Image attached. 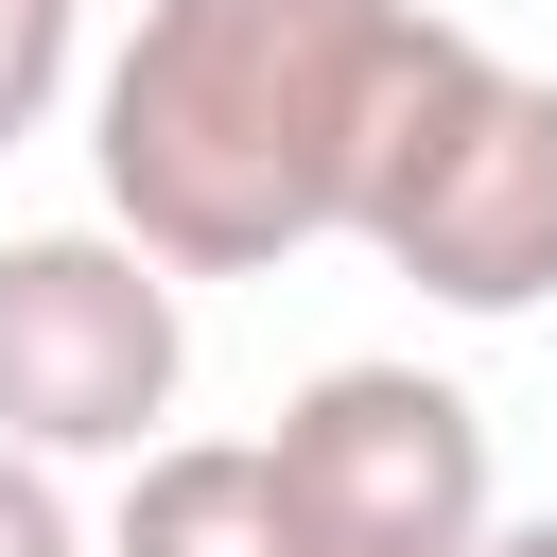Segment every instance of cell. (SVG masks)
I'll return each mask as SVG.
<instances>
[{
    "label": "cell",
    "instance_id": "52a82bcc",
    "mask_svg": "<svg viewBox=\"0 0 557 557\" xmlns=\"http://www.w3.org/2000/svg\"><path fill=\"white\" fill-rule=\"evenodd\" d=\"M0 557H87V522H70V487H52V453H17V435H0Z\"/></svg>",
    "mask_w": 557,
    "mask_h": 557
},
{
    "label": "cell",
    "instance_id": "5b68a950",
    "mask_svg": "<svg viewBox=\"0 0 557 557\" xmlns=\"http://www.w3.org/2000/svg\"><path fill=\"white\" fill-rule=\"evenodd\" d=\"M104 557H296L278 453H261V435H157V453H122Z\"/></svg>",
    "mask_w": 557,
    "mask_h": 557
},
{
    "label": "cell",
    "instance_id": "8992f818",
    "mask_svg": "<svg viewBox=\"0 0 557 557\" xmlns=\"http://www.w3.org/2000/svg\"><path fill=\"white\" fill-rule=\"evenodd\" d=\"M70 70H87V0H0V157L70 104Z\"/></svg>",
    "mask_w": 557,
    "mask_h": 557
},
{
    "label": "cell",
    "instance_id": "6da1fadb",
    "mask_svg": "<svg viewBox=\"0 0 557 557\" xmlns=\"http://www.w3.org/2000/svg\"><path fill=\"white\" fill-rule=\"evenodd\" d=\"M400 35L418 0H139V35L87 70L104 226H139L174 278H278L296 244H348Z\"/></svg>",
    "mask_w": 557,
    "mask_h": 557
},
{
    "label": "cell",
    "instance_id": "277c9868",
    "mask_svg": "<svg viewBox=\"0 0 557 557\" xmlns=\"http://www.w3.org/2000/svg\"><path fill=\"white\" fill-rule=\"evenodd\" d=\"M278 505H296V557H470L505 505H487V418L470 383L435 366H313L278 400Z\"/></svg>",
    "mask_w": 557,
    "mask_h": 557
},
{
    "label": "cell",
    "instance_id": "3957f363",
    "mask_svg": "<svg viewBox=\"0 0 557 557\" xmlns=\"http://www.w3.org/2000/svg\"><path fill=\"white\" fill-rule=\"evenodd\" d=\"M191 383V296L139 226H17L0 244V435L87 470V453H157Z\"/></svg>",
    "mask_w": 557,
    "mask_h": 557
},
{
    "label": "cell",
    "instance_id": "ba28073f",
    "mask_svg": "<svg viewBox=\"0 0 557 557\" xmlns=\"http://www.w3.org/2000/svg\"><path fill=\"white\" fill-rule=\"evenodd\" d=\"M470 557H557V522H487V540H470Z\"/></svg>",
    "mask_w": 557,
    "mask_h": 557
},
{
    "label": "cell",
    "instance_id": "7a4b0ae2",
    "mask_svg": "<svg viewBox=\"0 0 557 557\" xmlns=\"http://www.w3.org/2000/svg\"><path fill=\"white\" fill-rule=\"evenodd\" d=\"M348 244L383 278H418L435 313L505 331L557 296V87L505 70L487 35L418 17L400 70H383V122H366V174H348Z\"/></svg>",
    "mask_w": 557,
    "mask_h": 557
}]
</instances>
